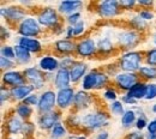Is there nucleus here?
I'll list each match as a JSON object with an SVG mask.
<instances>
[{"mask_svg": "<svg viewBox=\"0 0 156 139\" xmlns=\"http://www.w3.org/2000/svg\"><path fill=\"white\" fill-rule=\"evenodd\" d=\"M125 139H145V136L143 134V133H140V132H130Z\"/></svg>", "mask_w": 156, "mask_h": 139, "instance_id": "48", "label": "nucleus"}, {"mask_svg": "<svg viewBox=\"0 0 156 139\" xmlns=\"http://www.w3.org/2000/svg\"><path fill=\"white\" fill-rule=\"evenodd\" d=\"M75 90L73 88H66L61 89L57 92V106L60 109H67L73 104L75 99Z\"/></svg>", "mask_w": 156, "mask_h": 139, "instance_id": "14", "label": "nucleus"}, {"mask_svg": "<svg viewBox=\"0 0 156 139\" xmlns=\"http://www.w3.org/2000/svg\"><path fill=\"white\" fill-rule=\"evenodd\" d=\"M11 97V92H10V89H7V88H5V86H1V104H4L5 103V101H7V99H10Z\"/></svg>", "mask_w": 156, "mask_h": 139, "instance_id": "47", "label": "nucleus"}, {"mask_svg": "<svg viewBox=\"0 0 156 139\" xmlns=\"http://www.w3.org/2000/svg\"><path fill=\"white\" fill-rule=\"evenodd\" d=\"M15 66H16V61L0 57V68H1L4 72L10 71V70H11V68H13Z\"/></svg>", "mask_w": 156, "mask_h": 139, "instance_id": "35", "label": "nucleus"}, {"mask_svg": "<svg viewBox=\"0 0 156 139\" xmlns=\"http://www.w3.org/2000/svg\"><path fill=\"white\" fill-rule=\"evenodd\" d=\"M51 134H52V138L53 139H60V138H64L66 136V128L58 122L52 130H51Z\"/></svg>", "mask_w": 156, "mask_h": 139, "instance_id": "33", "label": "nucleus"}, {"mask_svg": "<svg viewBox=\"0 0 156 139\" xmlns=\"http://www.w3.org/2000/svg\"><path fill=\"white\" fill-rule=\"evenodd\" d=\"M138 16H139L142 19L145 20V22H148V20H153L154 19V17H155L154 12L150 11V10H142V11L138 12Z\"/></svg>", "mask_w": 156, "mask_h": 139, "instance_id": "43", "label": "nucleus"}, {"mask_svg": "<svg viewBox=\"0 0 156 139\" xmlns=\"http://www.w3.org/2000/svg\"><path fill=\"white\" fill-rule=\"evenodd\" d=\"M35 131V125L33 122H29V121H24L23 123V128H22V134L24 137H29L34 133Z\"/></svg>", "mask_w": 156, "mask_h": 139, "instance_id": "37", "label": "nucleus"}, {"mask_svg": "<svg viewBox=\"0 0 156 139\" xmlns=\"http://www.w3.org/2000/svg\"><path fill=\"white\" fill-rule=\"evenodd\" d=\"M122 9L120 7V4L117 0H106L98 4L96 12L101 18H114L118 15H120Z\"/></svg>", "mask_w": 156, "mask_h": 139, "instance_id": "6", "label": "nucleus"}, {"mask_svg": "<svg viewBox=\"0 0 156 139\" xmlns=\"http://www.w3.org/2000/svg\"><path fill=\"white\" fill-rule=\"evenodd\" d=\"M148 133H153V134H156V119L151 120L149 123H148Z\"/></svg>", "mask_w": 156, "mask_h": 139, "instance_id": "49", "label": "nucleus"}, {"mask_svg": "<svg viewBox=\"0 0 156 139\" xmlns=\"http://www.w3.org/2000/svg\"><path fill=\"white\" fill-rule=\"evenodd\" d=\"M54 86L61 90V89H66L70 88V83H71V75H70V70L67 68H59L55 73V78H54Z\"/></svg>", "mask_w": 156, "mask_h": 139, "instance_id": "19", "label": "nucleus"}, {"mask_svg": "<svg viewBox=\"0 0 156 139\" xmlns=\"http://www.w3.org/2000/svg\"><path fill=\"white\" fill-rule=\"evenodd\" d=\"M148 121H147V118H145V115L144 114H142V115H139L138 118H137V121H136V128L138 131H142V130H144V128H147L148 127Z\"/></svg>", "mask_w": 156, "mask_h": 139, "instance_id": "39", "label": "nucleus"}, {"mask_svg": "<svg viewBox=\"0 0 156 139\" xmlns=\"http://www.w3.org/2000/svg\"><path fill=\"white\" fill-rule=\"evenodd\" d=\"M55 104H57V94L53 90H46L40 96L37 112H39L40 115L51 113L54 110Z\"/></svg>", "mask_w": 156, "mask_h": 139, "instance_id": "7", "label": "nucleus"}, {"mask_svg": "<svg viewBox=\"0 0 156 139\" xmlns=\"http://www.w3.org/2000/svg\"><path fill=\"white\" fill-rule=\"evenodd\" d=\"M7 139H13V138H7Z\"/></svg>", "mask_w": 156, "mask_h": 139, "instance_id": "59", "label": "nucleus"}, {"mask_svg": "<svg viewBox=\"0 0 156 139\" xmlns=\"http://www.w3.org/2000/svg\"><path fill=\"white\" fill-rule=\"evenodd\" d=\"M137 121V113L133 109H129L121 116V125L124 128H130Z\"/></svg>", "mask_w": 156, "mask_h": 139, "instance_id": "30", "label": "nucleus"}, {"mask_svg": "<svg viewBox=\"0 0 156 139\" xmlns=\"http://www.w3.org/2000/svg\"><path fill=\"white\" fill-rule=\"evenodd\" d=\"M1 17L7 23H20L23 19L27 18V11L20 6H6L1 7Z\"/></svg>", "mask_w": 156, "mask_h": 139, "instance_id": "9", "label": "nucleus"}, {"mask_svg": "<svg viewBox=\"0 0 156 139\" xmlns=\"http://www.w3.org/2000/svg\"><path fill=\"white\" fill-rule=\"evenodd\" d=\"M130 24H131V26L133 28V30H137V31H143V30H145L147 26H148V23L144 19H142V18L138 16V13L130 19Z\"/></svg>", "mask_w": 156, "mask_h": 139, "instance_id": "31", "label": "nucleus"}, {"mask_svg": "<svg viewBox=\"0 0 156 139\" xmlns=\"http://www.w3.org/2000/svg\"><path fill=\"white\" fill-rule=\"evenodd\" d=\"M143 53L137 52V50H131L127 53H124L120 59H119V65L118 67L122 72H131V73H137L138 70L140 68V64L143 61Z\"/></svg>", "mask_w": 156, "mask_h": 139, "instance_id": "3", "label": "nucleus"}, {"mask_svg": "<svg viewBox=\"0 0 156 139\" xmlns=\"http://www.w3.org/2000/svg\"><path fill=\"white\" fill-rule=\"evenodd\" d=\"M83 6V2L82 1H78V0H69V1H61L59 2L58 6V11L62 15H72V13H76L79 12V9Z\"/></svg>", "mask_w": 156, "mask_h": 139, "instance_id": "21", "label": "nucleus"}, {"mask_svg": "<svg viewBox=\"0 0 156 139\" xmlns=\"http://www.w3.org/2000/svg\"><path fill=\"white\" fill-rule=\"evenodd\" d=\"M23 75L28 84L33 85L35 89H42L44 86V83L47 79L46 73H43V71H41L37 67H28L23 71Z\"/></svg>", "mask_w": 156, "mask_h": 139, "instance_id": "11", "label": "nucleus"}, {"mask_svg": "<svg viewBox=\"0 0 156 139\" xmlns=\"http://www.w3.org/2000/svg\"><path fill=\"white\" fill-rule=\"evenodd\" d=\"M109 83V76L106 75L102 71L93 70L85 75V77L82 80V88L85 91L90 90H100L107 86Z\"/></svg>", "mask_w": 156, "mask_h": 139, "instance_id": "2", "label": "nucleus"}, {"mask_svg": "<svg viewBox=\"0 0 156 139\" xmlns=\"http://www.w3.org/2000/svg\"><path fill=\"white\" fill-rule=\"evenodd\" d=\"M15 112H16V114L20 116V119L27 121V120L30 119L31 115H33V107L31 106H28V104H25L23 102H20V103L17 104Z\"/></svg>", "mask_w": 156, "mask_h": 139, "instance_id": "28", "label": "nucleus"}, {"mask_svg": "<svg viewBox=\"0 0 156 139\" xmlns=\"http://www.w3.org/2000/svg\"><path fill=\"white\" fill-rule=\"evenodd\" d=\"M156 99V83H148L145 99L151 101V99Z\"/></svg>", "mask_w": 156, "mask_h": 139, "instance_id": "38", "label": "nucleus"}, {"mask_svg": "<svg viewBox=\"0 0 156 139\" xmlns=\"http://www.w3.org/2000/svg\"><path fill=\"white\" fill-rule=\"evenodd\" d=\"M151 110H153V113H156V104H154V106H153Z\"/></svg>", "mask_w": 156, "mask_h": 139, "instance_id": "57", "label": "nucleus"}, {"mask_svg": "<svg viewBox=\"0 0 156 139\" xmlns=\"http://www.w3.org/2000/svg\"><path fill=\"white\" fill-rule=\"evenodd\" d=\"M121 102L122 103H127V104H136L138 101H136V99H132V97H130L129 95H124L122 99H121Z\"/></svg>", "mask_w": 156, "mask_h": 139, "instance_id": "50", "label": "nucleus"}, {"mask_svg": "<svg viewBox=\"0 0 156 139\" xmlns=\"http://www.w3.org/2000/svg\"><path fill=\"white\" fill-rule=\"evenodd\" d=\"M37 20L40 25L46 26L48 29H52L57 24L60 23V17H59L58 11L53 7H43L37 15Z\"/></svg>", "mask_w": 156, "mask_h": 139, "instance_id": "8", "label": "nucleus"}, {"mask_svg": "<svg viewBox=\"0 0 156 139\" xmlns=\"http://www.w3.org/2000/svg\"><path fill=\"white\" fill-rule=\"evenodd\" d=\"M75 62H76V60H73L71 57H64L62 59L60 60V68H67V70H70Z\"/></svg>", "mask_w": 156, "mask_h": 139, "instance_id": "41", "label": "nucleus"}, {"mask_svg": "<svg viewBox=\"0 0 156 139\" xmlns=\"http://www.w3.org/2000/svg\"><path fill=\"white\" fill-rule=\"evenodd\" d=\"M93 102V97L91 95L85 91V90H79L75 95V99H73V107L77 110H85L88 108H90V104Z\"/></svg>", "mask_w": 156, "mask_h": 139, "instance_id": "17", "label": "nucleus"}, {"mask_svg": "<svg viewBox=\"0 0 156 139\" xmlns=\"http://www.w3.org/2000/svg\"><path fill=\"white\" fill-rule=\"evenodd\" d=\"M109 110H111V113L113 115H117V116H122L124 113L126 112L124 109V104H122L121 101H114V102H112L111 106H109Z\"/></svg>", "mask_w": 156, "mask_h": 139, "instance_id": "32", "label": "nucleus"}, {"mask_svg": "<svg viewBox=\"0 0 156 139\" xmlns=\"http://www.w3.org/2000/svg\"><path fill=\"white\" fill-rule=\"evenodd\" d=\"M103 97L107 99V101L114 102V101H117L118 95H117V92H115V90H114V89L108 88V89H106V90H105V92H103Z\"/></svg>", "mask_w": 156, "mask_h": 139, "instance_id": "40", "label": "nucleus"}, {"mask_svg": "<svg viewBox=\"0 0 156 139\" xmlns=\"http://www.w3.org/2000/svg\"><path fill=\"white\" fill-rule=\"evenodd\" d=\"M60 119H61V114L57 110H53L51 113L40 115L37 125L41 130H52L58 122H60Z\"/></svg>", "mask_w": 156, "mask_h": 139, "instance_id": "15", "label": "nucleus"}, {"mask_svg": "<svg viewBox=\"0 0 156 139\" xmlns=\"http://www.w3.org/2000/svg\"><path fill=\"white\" fill-rule=\"evenodd\" d=\"M69 139H88L85 134H79V136H71L69 137Z\"/></svg>", "mask_w": 156, "mask_h": 139, "instance_id": "55", "label": "nucleus"}, {"mask_svg": "<svg viewBox=\"0 0 156 139\" xmlns=\"http://www.w3.org/2000/svg\"><path fill=\"white\" fill-rule=\"evenodd\" d=\"M98 52V44L95 43L94 39L91 37H87L84 40H80L77 43V48H76V53L77 55L82 58H89L95 55Z\"/></svg>", "mask_w": 156, "mask_h": 139, "instance_id": "12", "label": "nucleus"}, {"mask_svg": "<svg viewBox=\"0 0 156 139\" xmlns=\"http://www.w3.org/2000/svg\"><path fill=\"white\" fill-rule=\"evenodd\" d=\"M114 50V44L109 37H102L98 42V52L102 55H109Z\"/></svg>", "mask_w": 156, "mask_h": 139, "instance_id": "27", "label": "nucleus"}, {"mask_svg": "<svg viewBox=\"0 0 156 139\" xmlns=\"http://www.w3.org/2000/svg\"><path fill=\"white\" fill-rule=\"evenodd\" d=\"M139 82V75L138 73H131V72H118L114 75V83L119 89L124 91H129L135 84Z\"/></svg>", "mask_w": 156, "mask_h": 139, "instance_id": "10", "label": "nucleus"}, {"mask_svg": "<svg viewBox=\"0 0 156 139\" xmlns=\"http://www.w3.org/2000/svg\"><path fill=\"white\" fill-rule=\"evenodd\" d=\"M10 37V33H9V29L7 28H5L4 25L1 26V40H7Z\"/></svg>", "mask_w": 156, "mask_h": 139, "instance_id": "53", "label": "nucleus"}, {"mask_svg": "<svg viewBox=\"0 0 156 139\" xmlns=\"http://www.w3.org/2000/svg\"><path fill=\"white\" fill-rule=\"evenodd\" d=\"M144 58H145L144 60H145L147 65L156 67V48L148 50V52L145 53V57H144Z\"/></svg>", "mask_w": 156, "mask_h": 139, "instance_id": "36", "label": "nucleus"}, {"mask_svg": "<svg viewBox=\"0 0 156 139\" xmlns=\"http://www.w3.org/2000/svg\"><path fill=\"white\" fill-rule=\"evenodd\" d=\"M39 101H40V97L36 94H31V95H29L27 99L23 101V103L33 107V106H37L39 104Z\"/></svg>", "mask_w": 156, "mask_h": 139, "instance_id": "44", "label": "nucleus"}, {"mask_svg": "<svg viewBox=\"0 0 156 139\" xmlns=\"http://www.w3.org/2000/svg\"><path fill=\"white\" fill-rule=\"evenodd\" d=\"M23 121L18 115H12L6 122V130L9 132V134H18L22 133V128H23Z\"/></svg>", "mask_w": 156, "mask_h": 139, "instance_id": "25", "label": "nucleus"}, {"mask_svg": "<svg viewBox=\"0 0 156 139\" xmlns=\"http://www.w3.org/2000/svg\"><path fill=\"white\" fill-rule=\"evenodd\" d=\"M142 41V35L139 34V31L130 29V30H125L121 31L118 35V43L120 49L125 50V53L131 52V49L136 48L137 46Z\"/></svg>", "mask_w": 156, "mask_h": 139, "instance_id": "4", "label": "nucleus"}, {"mask_svg": "<svg viewBox=\"0 0 156 139\" xmlns=\"http://www.w3.org/2000/svg\"><path fill=\"white\" fill-rule=\"evenodd\" d=\"M145 139H156V134H153V133H148L145 136Z\"/></svg>", "mask_w": 156, "mask_h": 139, "instance_id": "56", "label": "nucleus"}, {"mask_svg": "<svg viewBox=\"0 0 156 139\" xmlns=\"http://www.w3.org/2000/svg\"><path fill=\"white\" fill-rule=\"evenodd\" d=\"M109 119H111L109 113L105 110H96V112H91L79 116V125H82L83 128L93 132L108 126Z\"/></svg>", "mask_w": 156, "mask_h": 139, "instance_id": "1", "label": "nucleus"}, {"mask_svg": "<svg viewBox=\"0 0 156 139\" xmlns=\"http://www.w3.org/2000/svg\"><path fill=\"white\" fill-rule=\"evenodd\" d=\"M17 33L20 35V37H31L35 39L42 33L41 25L39 20L35 17H27L18 24Z\"/></svg>", "mask_w": 156, "mask_h": 139, "instance_id": "5", "label": "nucleus"}, {"mask_svg": "<svg viewBox=\"0 0 156 139\" xmlns=\"http://www.w3.org/2000/svg\"><path fill=\"white\" fill-rule=\"evenodd\" d=\"M18 44L22 46L23 48H25L28 52H30L31 54L35 53H41L42 52V44L37 39H31V37H20L18 39Z\"/></svg>", "mask_w": 156, "mask_h": 139, "instance_id": "23", "label": "nucleus"}, {"mask_svg": "<svg viewBox=\"0 0 156 139\" xmlns=\"http://www.w3.org/2000/svg\"><path fill=\"white\" fill-rule=\"evenodd\" d=\"M0 54L2 58H6V59L13 60L16 61V53H15V48L11 47V46H2L1 47V50H0Z\"/></svg>", "mask_w": 156, "mask_h": 139, "instance_id": "34", "label": "nucleus"}, {"mask_svg": "<svg viewBox=\"0 0 156 139\" xmlns=\"http://www.w3.org/2000/svg\"><path fill=\"white\" fill-rule=\"evenodd\" d=\"M65 33H66V39H67V40H71V39L75 36V33H73V26L69 25V26L66 28Z\"/></svg>", "mask_w": 156, "mask_h": 139, "instance_id": "51", "label": "nucleus"}, {"mask_svg": "<svg viewBox=\"0 0 156 139\" xmlns=\"http://www.w3.org/2000/svg\"><path fill=\"white\" fill-rule=\"evenodd\" d=\"M137 4L139 6H143V7H145V6H149L150 7V6L154 5V1H151V0H138Z\"/></svg>", "mask_w": 156, "mask_h": 139, "instance_id": "52", "label": "nucleus"}, {"mask_svg": "<svg viewBox=\"0 0 156 139\" xmlns=\"http://www.w3.org/2000/svg\"><path fill=\"white\" fill-rule=\"evenodd\" d=\"M67 23L71 25V26H73V25H76L79 20L80 19V12H76V13H72V15H70V16H67Z\"/></svg>", "mask_w": 156, "mask_h": 139, "instance_id": "46", "label": "nucleus"}, {"mask_svg": "<svg viewBox=\"0 0 156 139\" xmlns=\"http://www.w3.org/2000/svg\"><path fill=\"white\" fill-rule=\"evenodd\" d=\"M108 137H109V134H108L107 131H101L98 136H96L95 139H108Z\"/></svg>", "mask_w": 156, "mask_h": 139, "instance_id": "54", "label": "nucleus"}, {"mask_svg": "<svg viewBox=\"0 0 156 139\" xmlns=\"http://www.w3.org/2000/svg\"><path fill=\"white\" fill-rule=\"evenodd\" d=\"M16 53V64L18 65H27L31 61V53L28 52L25 48H23L18 43L13 47Z\"/></svg>", "mask_w": 156, "mask_h": 139, "instance_id": "26", "label": "nucleus"}, {"mask_svg": "<svg viewBox=\"0 0 156 139\" xmlns=\"http://www.w3.org/2000/svg\"><path fill=\"white\" fill-rule=\"evenodd\" d=\"M2 83L7 86L11 88H15V86H20V85H24L27 84V79L23 75V72L20 71H6V72H2Z\"/></svg>", "mask_w": 156, "mask_h": 139, "instance_id": "13", "label": "nucleus"}, {"mask_svg": "<svg viewBox=\"0 0 156 139\" xmlns=\"http://www.w3.org/2000/svg\"><path fill=\"white\" fill-rule=\"evenodd\" d=\"M147 88H148V83L140 80V82H138L137 84H135V85L126 92V95H129L130 97L135 99L136 101L143 99H145V95H147Z\"/></svg>", "mask_w": 156, "mask_h": 139, "instance_id": "24", "label": "nucleus"}, {"mask_svg": "<svg viewBox=\"0 0 156 139\" xmlns=\"http://www.w3.org/2000/svg\"><path fill=\"white\" fill-rule=\"evenodd\" d=\"M137 73L139 75V77H142L145 80L156 79V67H154V66L143 65V66H140V68L138 70Z\"/></svg>", "mask_w": 156, "mask_h": 139, "instance_id": "29", "label": "nucleus"}, {"mask_svg": "<svg viewBox=\"0 0 156 139\" xmlns=\"http://www.w3.org/2000/svg\"><path fill=\"white\" fill-rule=\"evenodd\" d=\"M85 31V22L84 20H79L76 25H73V33H75V37L80 36Z\"/></svg>", "mask_w": 156, "mask_h": 139, "instance_id": "42", "label": "nucleus"}, {"mask_svg": "<svg viewBox=\"0 0 156 139\" xmlns=\"http://www.w3.org/2000/svg\"><path fill=\"white\" fill-rule=\"evenodd\" d=\"M154 43H155V46H156V36L154 37Z\"/></svg>", "mask_w": 156, "mask_h": 139, "instance_id": "58", "label": "nucleus"}, {"mask_svg": "<svg viewBox=\"0 0 156 139\" xmlns=\"http://www.w3.org/2000/svg\"><path fill=\"white\" fill-rule=\"evenodd\" d=\"M88 71V65L83 61H76L72 67L70 68V75H71V82L77 83L80 79H83L87 75Z\"/></svg>", "mask_w": 156, "mask_h": 139, "instance_id": "22", "label": "nucleus"}, {"mask_svg": "<svg viewBox=\"0 0 156 139\" xmlns=\"http://www.w3.org/2000/svg\"><path fill=\"white\" fill-rule=\"evenodd\" d=\"M39 67L44 73H51L60 68V60L53 55H43L39 61Z\"/></svg>", "mask_w": 156, "mask_h": 139, "instance_id": "16", "label": "nucleus"}, {"mask_svg": "<svg viewBox=\"0 0 156 139\" xmlns=\"http://www.w3.org/2000/svg\"><path fill=\"white\" fill-rule=\"evenodd\" d=\"M119 4H120V7L122 10H131L137 5V1H135V0H120Z\"/></svg>", "mask_w": 156, "mask_h": 139, "instance_id": "45", "label": "nucleus"}, {"mask_svg": "<svg viewBox=\"0 0 156 139\" xmlns=\"http://www.w3.org/2000/svg\"><path fill=\"white\" fill-rule=\"evenodd\" d=\"M76 48H77V43L67 39H61V40L55 41L54 43V50L61 55L72 54L76 52Z\"/></svg>", "mask_w": 156, "mask_h": 139, "instance_id": "18", "label": "nucleus"}, {"mask_svg": "<svg viewBox=\"0 0 156 139\" xmlns=\"http://www.w3.org/2000/svg\"><path fill=\"white\" fill-rule=\"evenodd\" d=\"M35 90V88L30 84H24V85H20V86H15L10 89L11 92V99H16V101H24L29 95H31V92Z\"/></svg>", "mask_w": 156, "mask_h": 139, "instance_id": "20", "label": "nucleus"}]
</instances>
